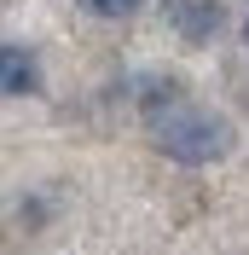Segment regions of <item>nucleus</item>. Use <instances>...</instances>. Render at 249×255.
<instances>
[{
  "mask_svg": "<svg viewBox=\"0 0 249 255\" xmlns=\"http://www.w3.org/2000/svg\"><path fill=\"white\" fill-rule=\"evenodd\" d=\"M145 0H87V12H99V17H127V12H139Z\"/></svg>",
  "mask_w": 249,
  "mask_h": 255,
  "instance_id": "4",
  "label": "nucleus"
},
{
  "mask_svg": "<svg viewBox=\"0 0 249 255\" xmlns=\"http://www.w3.org/2000/svg\"><path fill=\"white\" fill-rule=\"evenodd\" d=\"M180 23H186L191 41H203V35H215V29H220V6H215V0H191Z\"/></svg>",
  "mask_w": 249,
  "mask_h": 255,
  "instance_id": "3",
  "label": "nucleus"
},
{
  "mask_svg": "<svg viewBox=\"0 0 249 255\" xmlns=\"http://www.w3.org/2000/svg\"><path fill=\"white\" fill-rule=\"evenodd\" d=\"M244 41H249V23H244Z\"/></svg>",
  "mask_w": 249,
  "mask_h": 255,
  "instance_id": "5",
  "label": "nucleus"
},
{
  "mask_svg": "<svg viewBox=\"0 0 249 255\" xmlns=\"http://www.w3.org/2000/svg\"><path fill=\"white\" fill-rule=\"evenodd\" d=\"M41 87V70H35V58L23 47H6V93L12 99H23V93H35Z\"/></svg>",
  "mask_w": 249,
  "mask_h": 255,
  "instance_id": "2",
  "label": "nucleus"
},
{
  "mask_svg": "<svg viewBox=\"0 0 249 255\" xmlns=\"http://www.w3.org/2000/svg\"><path fill=\"white\" fill-rule=\"evenodd\" d=\"M156 139H162V151L180 162H209L226 151V139H232V128L220 122V116H203V111H168V122H156Z\"/></svg>",
  "mask_w": 249,
  "mask_h": 255,
  "instance_id": "1",
  "label": "nucleus"
}]
</instances>
